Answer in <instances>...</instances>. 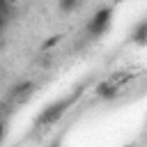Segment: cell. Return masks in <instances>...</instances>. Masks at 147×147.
<instances>
[{"instance_id":"6da1fadb","label":"cell","mask_w":147,"mask_h":147,"mask_svg":"<svg viewBox=\"0 0 147 147\" xmlns=\"http://www.w3.org/2000/svg\"><path fill=\"white\" fill-rule=\"evenodd\" d=\"M78 96H80V92H69V94L60 96L57 101L48 103V106L39 113V117L34 119V124H37V126H53V124H57V122L67 115V110L76 103Z\"/></svg>"},{"instance_id":"7a4b0ae2","label":"cell","mask_w":147,"mask_h":147,"mask_svg":"<svg viewBox=\"0 0 147 147\" xmlns=\"http://www.w3.org/2000/svg\"><path fill=\"white\" fill-rule=\"evenodd\" d=\"M110 25H113V9L110 7H99L92 14V18L87 21V34L90 37H101L110 30Z\"/></svg>"},{"instance_id":"3957f363","label":"cell","mask_w":147,"mask_h":147,"mask_svg":"<svg viewBox=\"0 0 147 147\" xmlns=\"http://www.w3.org/2000/svg\"><path fill=\"white\" fill-rule=\"evenodd\" d=\"M133 41L136 44H147V18H142L136 28H133Z\"/></svg>"},{"instance_id":"277c9868","label":"cell","mask_w":147,"mask_h":147,"mask_svg":"<svg viewBox=\"0 0 147 147\" xmlns=\"http://www.w3.org/2000/svg\"><path fill=\"white\" fill-rule=\"evenodd\" d=\"M5 133H7V129H5V122L0 119V142L5 140Z\"/></svg>"},{"instance_id":"5b68a950","label":"cell","mask_w":147,"mask_h":147,"mask_svg":"<svg viewBox=\"0 0 147 147\" xmlns=\"http://www.w3.org/2000/svg\"><path fill=\"white\" fill-rule=\"evenodd\" d=\"M48 147H60V140H55V142H51Z\"/></svg>"}]
</instances>
